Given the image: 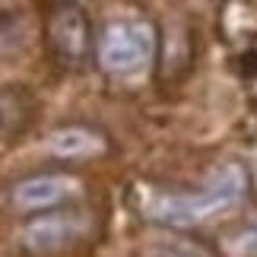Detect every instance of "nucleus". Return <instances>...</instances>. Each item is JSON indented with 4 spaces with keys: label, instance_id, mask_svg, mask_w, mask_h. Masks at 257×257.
<instances>
[{
    "label": "nucleus",
    "instance_id": "1",
    "mask_svg": "<svg viewBox=\"0 0 257 257\" xmlns=\"http://www.w3.org/2000/svg\"><path fill=\"white\" fill-rule=\"evenodd\" d=\"M251 191V175L241 162H222L206 175L203 187L197 191H172L159 194L146 203L143 216L162 229H197L216 216L235 210Z\"/></svg>",
    "mask_w": 257,
    "mask_h": 257
},
{
    "label": "nucleus",
    "instance_id": "2",
    "mask_svg": "<svg viewBox=\"0 0 257 257\" xmlns=\"http://www.w3.org/2000/svg\"><path fill=\"white\" fill-rule=\"evenodd\" d=\"M159 51V32L146 19H114L95 38V64L108 76H134Z\"/></svg>",
    "mask_w": 257,
    "mask_h": 257
},
{
    "label": "nucleus",
    "instance_id": "3",
    "mask_svg": "<svg viewBox=\"0 0 257 257\" xmlns=\"http://www.w3.org/2000/svg\"><path fill=\"white\" fill-rule=\"evenodd\" d=\"M89 235V216L80 206H57V210L29 216L23 225V248L35 257L70 251Z\"/></svg>",
    "mask_w": 257,
    "mask_h": 257
},
{
    "label": "nucleus",
    "instance_id": "4",
    "mask_svg": "<svg viewBox=\"0 0 257 257\" xmlns=\"http://www.w3.org/2000/svg\"><path fill=\"white\" fill-rule=\"evenodd\" d=\"M45 38H48L54 61L67 67V70L83 67L89 61V54H92V26H89L86 10L80 4H73V0L51 7L48 23H45Z\"/></svg>",
    "mask_w": 257,
    "mask_h": 257
},
{
    "label": "nucleus",
    "instance_id": "5",
    "mask_svg": "<svg viewBox=\"0 0 257 257\" xmlns=\"http://www.w3.org/2000/svg\"><path fill=\"white\" fill-rule=\"evenodd\" d=\"M73 194H76V181L70 175L35 172V175L19 178V181L10 187V203H13V210L23 213V216H38V213L64 206Z\"/></svg>",
    "mask_w": 257,
    "mask_h": 257
},
{
    "label": "nucleus",
    "instance_id": "6",
    "mask_svg": "<svg viewBox=\"0 0 257 257\" xmlns=\"http://www.w3.org/2000/svg\"><path fill=\"white\" fill-rule=\"evenodd\" d=\"M48 150L67 162H89L111 150L108 137L92 124H64L48 134Z\"/></svg>",
    "mask_w": 257,
    "mask_h": 257
},
{
    "label": "nucleus",
    "instance_id": "7",
    "mask_svg": "<svg viewBox=\"0 0 257 257\" xmlns=\"http://www.w3.org/2000/svg\"><path fill=\"white\" fill-rule=\"evenodd\" d=\"M140 257H219L206 241L194 235H181L175 229H162L159 235L143 241Z\"/></svg>",
    "mask_w": 257,
    "mask_h": 257
},
{
    "label": "nucleus",
    "instance_id": "8",
    "mask_svg": "<svg viewBox=\"0 0 257 257\" xmlns=\"http://www.w3.org/2000/svg\"><path fill=\"white\" fill-rule=\"evenodd\" d=\"M232 251L238 254V257H257V216H254L248 225H244L238 235H235Z\"/></svg>",
    "mask_w": 257,
    "mask_h": 257
}]
</instances>
